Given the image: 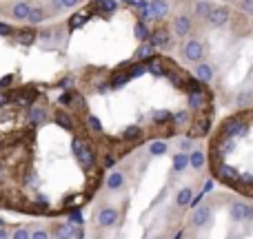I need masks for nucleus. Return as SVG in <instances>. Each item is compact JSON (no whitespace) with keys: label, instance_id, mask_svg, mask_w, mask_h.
<instances>
[{"label":"nucleus","instance_id":"ea45409f","mask_svg":"<svg viewBox=\"0 0 253 239\" xmlns=\"http://www.w3.org/2000/svg\"><path fill=\"white\" fill-rule=\"evenodd\" d=\"M74 96H76L74 91H65V93L60 96V104H67V106H69V104H71V100H74Z\"/></svg>","mask_w":253,"mask_h":239},{"label":"nucleus","instance_id":"49530a36","mask_svg":"<svg viewBox=\"0 0 253 239\" xmlns=\"http://www.w3.org/2000/svg\"><path fill=\"white\" fill-rule=\"evenodd\" d=\"M0 239H11V231H7L4 226H0Z\"/></svg>","mask_w":253,"mask_h":239},{"label":"nucleus","instance_id":"c03bdc74","mask_svg":"<svg viewBox=\"0 0 253 239\" xmlns=\"http://www.w3.org/2000/svg\"><path fill=\"white\" fill-rule=\"evenodd\" d=\"M83 20H84V18L83 16H74V18H71V29H76V27H80V25H83Z\"/></svg>","mask_w":253,"mask_h":239},{"label":"nucleus","instance_id":"72a5a7b5","mask_svg":"<svg viewBox=\"0 0 253 239\" xmlns=\"http://www.w3.org/2000/svg\"><path fill=\"white\" fill-rule=\"evenodd\" d=\"M151 120L153 122H173V113H169V111H153Z\"/></svg>","mask_w":253,"mask_h":239},{"label":"nucleus","instance_id":"39448f33","mask_svg":"<svg viewBox=\"0 0 253 239\" xmlns=\"http://www.w3.org/2000/svg\"><path fill=\"white\" fill-rule=\"evenodd\" d=\"M229 22H231V9H229L227 4H213V11H211L207 25H209L211 29H222Z\"/></svg>","mask_w":253,"mask_h":239},{"label":"nucleus","instance_id":"a19ab883","mask_svg":"<svg viewBox=\"0 0 253 239\" xmlns=\"http://www.w3.org/2000/svg\"><path fill=\"white\" fill-rule=\"evenodd\" d=\"M13 100V96L9 91H0V106H4V104H9V102Z\"/></svg>","mask_w":253,"mask_h":239},{"label":"nucleus","instance_id":"2f4dec72","mask_svg":"<svg viewBox=\"0 0 253 239\" xmlns=\"http://www.w3.org/2000/svg\"><path fill=\"white\" fill-rule=\"evenodd\" d=\"M11 239H31V228L27 226H18L11 231Z\"/></svg>","mask_w":253,"mask_h":239},{"label":"nucleus","instance_id":"7c9ffc66","mask_svg":"<svg viewBox=\"0 0 253 239\" xmlns=\"http://www.w3.org/2000/svg\"><path fill=\"white\" fill-rule=\"evenodd\" d=\"M31 239H53L51 228H44V226L34 228V231H31Z\"/></svg>","mask_w":253,"mask_h":239},{"label":"nucleus","instance_id":"58836bf2","mask_svg":"<svg viewBox=\"0 0 253 239\" xmlns=\"http://www.w3.org/2000/svg\"><path fill=\"white\" fill-rule=\"evenodd\" d=\"M78 4H80V0H60L62 11H65V9H76Z\"/></svg>","mask_w":253,"mask_h":239},{"label":"nucleus","instance_id":"a211bd4d","mask_svg":"<svg viewBox=\"0 0 253 239\" xmlns=\"http://www.w3.org/2000/svg\"><path fill=\"white\" fill-rule=\"evenodd\" d=\"M211 11H213V2H209V0H196V4H193V13H196V18L202 22L209 20Z\"/></svg>","mask_w":253,"mask_h":239},{"label":"nucleus","instance_id":"ddd939ff","mask_svg":"<svg viewBox=\"0 0 253 239\" xmlns=\"http://www.w3.org/2000/svg\"><path fill=\"white\" fill-rule=\"evenodd\" d=\"M27 122L31 126H42L49 122V111L44 106H29L27 109Z\"/></svg>","mask_w":253,"mask_h":239},{"label":"nucleus","instance_id":"9d476101","mask_svg":"<svg viewBox=\"0 0 253 239\" xmlns=\"http://www.w3.org/2000/svg\"><path fill=\"white\" fill-rule=\"evenodd\" d=\"M249 208H251V204H247V202H242V200L231 202V206H229V217H231V222L233 224L249 222Z\"/></svg>","mask_w":253,"mask_h":239},{"label":"nucleus","instance_id":"c9c22d12","mask_svg":"<svg viewBox=\"0 0 253 239\" xmlns=\"http://www.w3.org/2000/svg\"><path fill=\"white\" fill-rule=\"evenodd\" d=\"M126 73H129V78H138V75L149 73V71H147V65H138V67H131Z\"/></svg>","mask_w":253,"mask_h":239},{"label":"nucleus","instance_id":"1a4fd4ad","mask_svg":"<svg viewBox=\"0 0 253 239\" xmlns=\"http://www.w3.org/2000/svg\"><path fill=\"white\" fill-rule=\"evenodd\" d=\"M126 188V173L125 171H111L105 179V191L107 193H120Z\"/></svg>","mask_w":253,"mask_h":239},{"label":"nucleus","instance_id":"5701e85b","mask_svg":"<svg viewBox=\"0 0 253 239\" xmlns=\"http://www.w3.org/2000/svg\"><path fill=\"white\" fill-rule=\"evenodd\" d=\"M53 122H56L60 129H67V131H74L76 129L74 120H71L69 115L65 113V111H53Z\"/></svg>","mask_w":253,"mask_h":239},{"label":"nucleus","instance_id":"f257e3e1","mask_svg":"<svg viewBox=\"0 0 253 239\" xmlns=\"http://www.w3.org/2000/svg\"><path fill=\"white\" fill-rule=\"evenodd\" d=\"M180 56H182V60L189 62V65H198V62H202L207 58V47L200 38L189 35L182 42V47H180Z\"/></svg>","mask_w":253,"mask_h":239},{"label":"nucleus","instance_id":"4be33fe9","mask_svg":"<svg viewBox=\"0 0 253 239\" xmlns=\"http://www.w3.org/2000/svg\"><path fill=\"white\" fill-rule=\"evenodd\" d=\"M147 71L151 75H158V78H162V75L169 73V71L165 69V65H162L160 58H151V60H147Z\"/></svg>","mask_w":253,"mask_h":239},{"label":"nucleus","instance_id":"6e6552de","mask_svg":"<svg viewBox=\"0 0 253 239\" xmlns=\"http://www.w3.org/2000/svg\"><path fill=\"white\" fill-rule=\"evenodd\" d=\"M187 102L193 113H202L209 106V96H207L205 89H193V91L187 93Z\"/></svg>","mask_w":253,"mask_h":239},{"label":"nucleus","instance_id":"4c0bfd02","mask_svg":"<svg viewBox=\"0 0 253 239\" xmlns=\"http://www.w3.org/2000/svg\"><path fill=\"white\" fill-rule=\"evenodd\" d=\"M16 31H13V27L9 25V22H0V35L2 38H9V35H13Z\"/></svg>","mask_w":253,"mask_h":239},{"label":"nucleus","instance_id":"f8f14e48","mask_svg":"<svg viewBox=\"0 0 253 239\" xmlns=\"http://www.w3.org/2000/svg\"><path fill=\"white\" fill-rule=\"evenodd\" d=\"M193 78H198L202 84H211V82L215 80V69H213V65H211V62H207V60L198 62V65L193 67Z\"/></svg>","mask_w":253,"mask_h":239},{"label":"nucleus","instance_id":"9b49d317","mask_svg":"<svg viewBox=\"0 0 253 239\" xmlns=\"http://www.w3.org/2000/svg\"><path fill=\"white\" fill-rule=\"evenodd\" d=\"M149 42L156 49H169L171 47V31L167 29V27H156V29H151Z\"/></svg>","mask_w":253,"mask_h":239},{"label":"nucleus","instance_id":"393cba45","mask_svg":"<svg viewBox=\"0 0 253 239\" xmlns=\"http://www.w3.org/2000/svg\"><path fill=\"white\" fill-rule=\"evenodd\" d=\"M142 135H144V131L140 129V126H135V124L133 126H126V129L123 131V139H125V142H138Z\"/></svg>","mask_w":253,"mask_h":239},{"label":"nucleus","instance_id":"37998d69","mask_svg":"<svg viewBox=\"0 0 253 239\" xmlns=\"http://www.w3.org/2000/svg\"><path fill=\"white\" fill-rule=\"evenodd\" d=\"M60 87H62V89H71V87H74V78H71V75L62 78V80H60Z\"/></svg>","mask_w":253,"mask_h":239},{"label":"nucleus","instance_id":"c85d7f7f","mask_svg":"<svg viewBox=\"0 0 253 239\" xmlns=\"http://www.w3.org/2000/svg\"><path fill=\"white\" fill-rule=\"evenodd\" d=\"M236 106H238V109H249V106H253V93H251V91H242V93H238V98H236Z\"/></svg>","mask_w":253,"mask_h":239},{"label":"nucleus","instance_id":"bb28decb","mask_svg":"<svg viewBox=\"0 0 253 239\" xmlns=\"http://www.w3.org/2000/svg\"><path fill=\"white\" fill-rule=\"evenodd\" d=\"M191 113L193 111H178V113H173V126H180V129H184V126L191 124Z\"/></svg>","mask_w":253,"mask_h":239},{"label":"nucleus","instance_id":"f704fd0d","mask_svg":"<svg viewBox=\"0 0 253 239\" xmlns=\"http://www.w3.org/2000/svg\"><path fill=\"white\" fill-rule=\"evenodd\" d=\"M238 9H240L245 16L253 18V0H238Z\"/></svg>","mask_w":253,"mask_h":239},{"label":"nucleus","instance_id":"7ed1b4c3","mask_svg":"<svg viewBox=\"0 0 253 239\" xmlns=\"http://www.w3.org/2000/svg\"><path fill=\"white\" fill-rule=\"evenodd\" d=\"M211 222H213V206L211 204H200L191 210L189 226H191L193 231H202V228H207Z\"/></svg>","mask_w":253,"mask_h":239},{"label":"nucleus","instance_id":"0eeeda50","mask_svg":"<svg viewBox=\"0 0 253 239\" xmlns=\"http://www.w3.org/2000/svg\"><path fill=\"white\" fill-rule=\"evenodd\" d=\"M31 9H34V2H31V0H16V2H11L7 7V16L11 18V20H18V22L25 20L27 22Z\"/></svg>","mask_w":253,"mask_h":239},{"label":"nucleus","instance_id":"09e8293b","mask_svg":"<svg viewBox=\"0 0 253 239\" xmlns=\"http://www.w3.org/2000/svg\"><path fill=\"white\" fill-rule=\"evenodd\" d=\"M153 239H167V237H162V235H156V237H153Z\"/></svg>","mask_w":253,"mask_h":239},{"label":"nucleus","instance_id":"8fccbe9b","mask_svg":"<svg viewBox=\"0 0 253 239\" xmlns=\"http://www.w3.org/2000/svg\"><path fill=\"white\" fill-rule=\"evenodd\" d=\"M125 2H131V4H133V2H135V0H125Z\"/></svg>","mask_w":253,"mask_h":239},{"label":"nucleus","instance_id":"cd10ccee","mask_svg":"<svg viewBox=\"0 0 253 239\" xmlns=\"http://www.w3.org/2000/svg\"><path fill=\"white\" fill-rule=\"evenodd\" d=\"M187 166H189V153L180 151L178 155L173 157V173H182Z\"/></svg>","mask_w":253,"mask_h":239},{"label":"nucleus","instance_id":"a878e982","mask_svg":"<svg viewBox=\"0 0 253 239\" xmlns=\"http://www.w3.org/2000/svg\"><path fill=\"white\" fill-rule=\"evenodd\" d=\"M167 151H169V144H167L165 139H156V142L149 144V155H153V157L165 155Z\"/></svg>","mask_w":253,"mask_h":239},{"label":"nucleus","instance_id":"6ab92c4d","mask_svg":"<svg viewBox=\"0 0 253 239\" xmlns=\"http://www.w3.org/2000/svg\"><path fill=\"white\" fill-rule=\"evenodd\" d=\"M193 195H196V191H193L191 186H182L178 193H175V208H187L189 204H191Z\"/></svg>","mask_w":253,"mask_h":239},{"label":"nucleus","instance_id":"c756f323","mask_svg":"<svg viewBox=\"0 0 253 239\" xmlns=\"http://www.w3.org/2000/svg\"><path fill=\"white\" fill-rule=\"evenodd\" d=\"M87 129L91 131L93 135H102V131H105V129H102V122L98 120L96 115H91V113L87 115Z\"/></svg>","mask_w":253,"mask_h":239},{"label":"nucleus","instance_id":"20e7f679","mask_svg":"<svg viewBox=\"0 0 253 239\" xmlns=\"http://www.w3.org/2000/svg\"><path fill=\"white\" fill-rule=\"evenodd\" d=\"M71 151H74L76 160H78L87 171H91L93 166H96V155H93L91 146H89V144H84L80 137H74V139H71Z\"/></svg>","mask_w":253,"mask_h":239},{"label":"nucleus","instance_id":"f3484780","mask_svg":"<svg viewBox=\"0 0 253 239\" xmlns=\"http://www.w3.org/2000/svg\"><path fill=\"white\" fill-rule=\"evenodd\" d=\"M169 0H151V16H153V22L156 20H165L169 16Z\"/></svg>","mask_w":253,"mask_h":239},{"label":"nucleus","instance_id":"de8ad7c7","mask_svg":"<svg viewBox=\"0 0 253 239\" xmlns=\"http://www.w3.org/2000/svg\"><path fill=\"white\" fill-rule=\"evenodd\" d=\"M249 222H253V204H251V208H249Z\"/></svg>","mask_w":253,"mask_h":239},{"label":"nucleus","instance_id":"dca6fc26","mask_svg":"<svg viewBox=\"0 0 253 239\" xmlns=\"http://www.w3.org/2000/svg\"><path fill=\"white\" fill-rule=\"evenodd\" d=\"M189 166H191L196 173L205 171V166H207V153L202 151V148H193V151L189 153Z\"/></svg>","mask_w":253,"mask_h":239},{"label":"nucleus","instance_id":"412c9836","mask_svg":"<svg viewBox=\"0 0 253 239\" xmlns=\"http://www.w3.org/2000/svg\"><path fill=\"white\" fill-rule=\"evenodd\" d=\"M36 27H25V29H20V31H16V35H18V40H20L22 44H34L36 40H38V34H36Z\"/></svg>","mask_w":253,"mask_h":239},{"label":"nucleus","instance_id":"2eb2a0df","mask_svg":"<svg viewBox=\"0 0 253 239\" xmlns=\"http://www.w3.org/2000/svg\"><path fill=\"white\" fill-rule=\"evenodd\" d=\"M156 51L158 49L153 47L151 42H140V47L135 49V53H133V60L135 62H147V60H151V58H156Z\"/></svg>","mask_w":253,"mask_h":239},{"label":"nucleus","instance_id":"4468645a","mask_svg":"<svg viewBox=\"0 0 253 239\" xmlns=\"http://www.w3.org/2000/svg\"><path fill=\"white\" fill-rule=\"evenodd\" d=\"M76 231H78V228L71 226L69 222H56L51 226L53 239H76Z\"/></svg>","mask_w":253,"mask_h":239},{"label":"nucleus","instance_id":"423d86ee","mask_svg":"<svg viewBox=\"0 0 253 239\" xmlns=\"http://www.w3.org/2000/svg\"><path fill=\"white\" fill-rule=\"evenodd\" d=\"M171 31L175 34V38H189L193 31V18L189 13H178L171 20Z\"/></svg>","mask_w":253,"mask_h":239},{"label":"nucleus","instance_id":"79ce46f5","mask_svg":"<svg viewBox=\"0 0 253 239\" xmlns=\"http://www.w3.org/2000/svg\"><path fill=\"white\" fill-rule=\"evenodd\" d=\"M167 75H169V80H171V82H175V84H178V87H182V78H180V73H175V71H171V73H167Z\"/></svg>","mask_w":253,"mask_h":239},{"label":"nucleus","instance_id":"a18cd8bd","mask_svg":"<svg viewBox=\"0 0 253 239\" xmlns=\"http://www.w3.org/2000/svg\"><path fill=\"white\" fill-rule=\"evenodd\" d=\"M11 82H13V75H4V78L0 80V89H2V87H9Z\"/></svg>","mask_w":253,"mask_h":239},{"label":"nucleus","instance_id":"e433bc0d","mask_svg":"<svg viewBox=\"0 0 253 239\" xmlns=\"http://www.w3.org/2000/svg\"><path fill=\"white\" fill-rule=\"evenodd\" d=\"M191 146H193V137H191V135H187V137L180 139V151L191 153Z\"/></svg>","mask_w":253,"mask_h":239},{"label":"nucleus","instance_id":"aec40b11","mask_svg":"<svg viewBox=\"0 0 253 239\" xmlns=\"http://www.w3.org/2000/svg\"><path fill=\"white\" fill-rule=\"evenodd\" d=\"M44 20H47V9L40 7V4H34V9H31L29 18H27V22H29L31 27H40Z\"/></svg>","mask_w":253,"mask_h":239},{"label":"nucleus","instance_id":"b1692460","mask_svg":"<svg viewBox=\"0 0 253 239\" xmlns=\"http://www.w3.org/2000/svg\"><path fill=\"white\" fill-rule=\"evenodd\" d=\"M149 22H144V20H140L138 18V22H135V27H133V34H135V38L140 40V42H147L149 40V35H151V29H149Z\"/></svg>","mask_w":253,"mask_h":239},{"label":"nucleus","instance_id":"f03ea898","mask_svg":"<svg viewBox=\"0 0 253 239\" xmlns=\"http://www.w3.org/2000/svg\"><path fill=\"white\" fill-rule=\"evenodd\" d=\"M120 217H123L120 208H116V206H111V204H102L100 208L96 210V226L102 228V231H109V228L118 226Z\"/></svg>","mask_w":253,"mask_h":239},{"label":"nucleus","instance_id":"473e14b6","mask_svg":"<svg viewBox=\"0 0 253 239\" xmlns=\"http://www.w3.org/2000/svg\"><path fill=\"white\" fill-rule=\"evenodd\" d=\"M36 98H38V91H36V89H27V91H22V96L18 98V102H20V104H29Z\"/></svg>","mask_w":253,"mask_h":239}]
</instances>
